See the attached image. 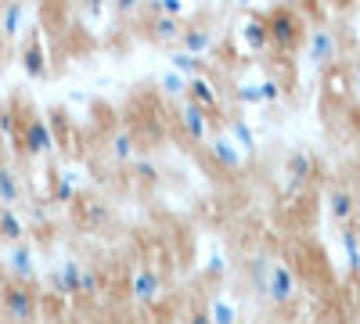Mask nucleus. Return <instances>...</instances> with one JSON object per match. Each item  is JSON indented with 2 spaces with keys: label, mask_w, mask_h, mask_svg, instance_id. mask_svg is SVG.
Masks as SVG:
<instances>
[{
  "label": "nucleus",
  "mask_w": 360,
  "mask_h": 324,
  "mask_svg": "<svg viewBox=\"0 0 360 324\" xmlns=\"http://www.w3.org/2000/svg\"><path fill=\"white\" fill-rule=\"evenodd\" d=\"M266 29H270V44L281 47V51L299 47V44H303V33H307L303 18H299L295 11H288V8L270 11V15H266Z\"/></svg>",
  "instance_id": "1"
},
{
  "label": "nucleus",
  "mask_w": 360,
  "mask_h": 324,
  "mask_svg": "<svg viewBox=\"0 0 360 324\" xmlns=\"http://www.w3.org/2000/svg\"><path fill=\"white\" fill-rule=\"evenodd\" d=\"M263 296L274 303V306H285L299 296V281L295 274L285 267L281 259H270V274H266V285H263Z\"/></svg>",
  "instance_id": "2"
},
{
  "label": "nucleus",
  "mask_w": 360,
  "mask_h": 324,
  "mask_svg": "<svg viewBox=\"0 0 360 324\" xmlns=\"http://www.w3.org/2000/svg\"><path fill=\"white\" fill-rule=\"evenodd\" d=\"M0 306H4V313L15 320V324H29L37 317V299L33 292H29V285H8L4 292H0Z\"/></svg>",
  "instance_id": "3"
},
{
  "label": "nucleus",
  "mask_w": 360,
  "mask_h": 324,
  "mask_svg": "<svg viewBox=\"0 0 360 324\" xmlns=\"http://www.w3.org/2000/svg\"><path fill=\"white\" fill-rule=\"evenodd\" d=\"M130 296H134L141 306L159 303V296H162V274L152 271V267H137L134 278H130Z\"/></svg>",
  "instance_id": "4"
},
{
  "label": "nucleus",
  "mask_w": 360,
  "mask_h": 324,
  "mask_svg": "<svg viewBox=\"0 0 360 324\" xmlns=\"http://www.w3.org/2000/svg\"><path fill=\"white\" fill-rule=\"evenodd\" d=\"M22 148H25V155H51V152L58 148L47 119H29V123H25V130H22Z\"/></svg>",
  "instance_id": "5"
},
{
  "label": "nucleus",
  "mask_w": 360,
  "mask_h": 324,
  "mask_svg": "<svg viewBox=\"0 0 360 324\" xmlns=\"http://www.w3.org/2000/svg\"><path fill=\"white\" fill-rule=\"evenodd\" d=\"M356 205H360V198L346 184H335L332 191H328V216H332L335 223H349L356 216Z\"/></svg>",
  "instance_id": "6"
},
{
  "label": "nucleus",
  "mask_w": 360,
  "mask_h": 324,
  "mask_svg": "<svg viewBox=\"0 0 360 324\" xmlns=\"http://www.w3.org/2000/svg\"><path fill=\"white\" fill-rule=\"evenodd\" d=\"M83 263L79 259H65L62 267H58V274H51V288H54V296H79V288H83Z\"/></svg>",
  "instance_id": "7"
},
{
  "label": "nucleus",
  "mask_w": 360,
  "mask_h": 324,
  "mask_svg": "<svg viewBox=\"0 0 360 324\" xmlns=\"http://www.w3.org/2000/svg\"><path fill=\"white\" fill-rule=\"evenodd\" d=\"M8 274L15 278V285H29L37 278V267H33V249H29L25 242H18V245H11V252H8Z\"/></svg>",
  "instance_id": "8"
},
{
  "label": "nucleus",
  "mask_w": 360,
  "mask_h": 324,
  "mask_svg": "<svg viewBox=\"0 0 360 324\" xmlns=\"http://www.w3.org/2000/svg\"><path fill=\"white\" fill-rule=\"evenodd\" d=\"M180 127H184V134H188L191 141H205L213 119H209V112L198 108L195 101H184V105H180Z\"/></svg>",
  "instance_id": "9"
},
{
  "label": "nucleus",
  "mask_w": 360,
  "mask_h": 324,
  "mask_svg": "<svg viewBox=\"0 0 360 324\" xmlns=\"http://www.w3.org/2000/svg\"><path fill=\"white\" fill-rule=\"evenodd\" d=\"M335 51H339V40H335L332 29H314L310 33V62L314 65H328L335 58Z\"/></svg>",
  "instance_id": "10"
},
{
  "label": "nucleus",
  "mask_w": 360,
  "mask_h": 324,
  "mask_svg": "<svg viewBox=\"0 0 360 324\" xmlns=\"http://www.w3.org/2000/svg\"><path fill=\"white\" fill-rule=\"evenodd\" d=\"M188 101H195V105L205 108V112H217V108H220V94H217L213 79H205V76L188 79Z\"/></svg>",
  "instance_id": "11"
},
{
  "label": "nucleus",
  "mask_w": 360,
  "mask_h": 324,
  "mask_svg": "<svg viewBox=\"0 0 360 324\" xmlns=\"http://www.w3.org/2000/svg\"><path fill=\"white\" fill-rule=\"evenodd\" d=\"M209 155H213L217 166H224V169H238V166H242V152H238L234 137H213V141H209Z\"/></svg>",
  "instance_id": "12"
},
{
  "label": "nucleus",
  "mask_w": 360,
  "mask_h": 324,
  "mask_svg": "<svg viewBox=\"0 0 360 324\" xmlns=\"http://www.w3.org/2000/svg\"><path fill=\"white\" fill-rule=\"evenodd\" d=\"M242 40L249 51H266L270 47V29H266V18L252 15L245 25H242Z\"/></svg>",
  "instance_id": "13"
},
{
  "label": "nucleus",
  "mask_w": 360,
  "mask_h": 324,
  "mask_svg": "<svg viewBox=\"0 0 360 324\" xmlns=\"http://www.w3.org/2000/svg\"><path fill=\"white\" fill-rule=\"evenodd\" d=\"M314 169H317V162H314V155H310V152H292V155L285 159V173L292 176L295 184L310 181V176H314Z\"/></svg>",
  "instance_id": "14"
},
{
  "label": "nucleus",
  "mask_w": 360,
  "mask_h": 324,
  "mask_svg": "<svg viewBox=\"0 0 360 324\" xmlns=\"http://www.w3.org/2000/svg\"><path fill=\"white\" fill-rule=\"evenodd\" d=\"M18 198H22V188H18L15 169L0 162V205H4V209H15Z\"/></svg>",
  "instance_id": "15"
},
{
  "label": "nucleus",
  "mask_w": 360,
  "mask_h": 324,
  "mask_svg": "<svg viewBox=\"0 0 360 324\" xmlns=\"http://www.w3.org/2000/svg\"><path fill=\"white\" fill-rule=\"evenodd\" d=\"M112 159L115 162H134L137 159V137H134V130H119L112 137Z\"/></svg>",
  "instance_id": "16"
},
{
  "label": "nucleus",
  "mask_w": 360,
  "mask_h": 324,
  "mask_svg": "<svg viewBox=\"0 0 360 324\" xmlns=\"http://www.w3.org/2000/svg\"><path fill=\"white\" fill-rule=\"evenodd\" d=\"M152 33H155L162 44H169V40H184V33H188V29H184V22H180V18L159 15V18L152 22Z\"/></svg>",
  "instance_id": "17"
},
{
  "label": "nucleus",
  "mask_w": 360,
  "mask_h": 324,
  "mask_svg": "<svg viewBox=\"0 0 360 324\" xmlns=\"http://www.w3.org/2000/svg\"><path fill=\"white\" fill-rule=\"evenodd\" d=\"M22 234H25V223L15 216V209H4V205H0V238L11 242V245H18Z\"/></svg>",
  "instance_id": "18"
},
{
  "label": "nucleus",
  "mask_w": 360,
  "mask_h": 324,
  "mask_svg": "<svg viewBox=\"0 0 360 324\" xmlns=\"http://www.w3.org/2000/svg\"><path fill=\"white\" fill-rule=\"evenodd\" d=\"M169 62H173V72H180L184 79H195V76H202V69H205L202 58H195V54H188V51H176Z\"/></svg>",
  "instance_id": "19"
},
{
  "label": "nucleus",
  "mask_w": 360,
  "mask_h": 324,
  "mask_svg": "<svg viewBox=\"0 0 360 324\" xmlns=\"http://www.w3.org/2000/svg\"><path fill=\"white\" fill-rule=\"evenodd\" d=\"M22 18H25V8L22 4H4V8H0V33L15 37L18 29H22Z\"/></svg>",
  "instance_id": "20"
},
{
  "label": "nucleus",
  "mask_w": 360,
  "mask_h": 324,
  "mask_svg": "<svg viewBox=\"0 0 360 324\" xmlns=\"http://www.w3.org/2000/svg\"><path fill=\"white\" fill-rule=\"evenodd\" d=\"M22 65H25V72L29 76H44L47 72V62H44V47H40V40H33L25 51H22Z\"/></svg>",
  "instance_id": "21"
},
{
  "label": "nucleus",
  "mask_w": 360,
  "mask_h": 324,
  "mask_svg": "<svg viewBox=\"0 0 360 324\" xmlns=\"http://www.w3.org/2000/svg\"><path fill=\"white\" fill-rule=\"evenodd\" d=\"M180 44H184V51H188V54H195V58H198L202 51H209V44H213V33H205V29H188Z\"/></svg>",
  "instance_id": "22"
},
{
  "label": "nucleus",
  "mask_w": 360,
  "mask_h": 324,
  "mask_svg": "<svg viewBox=\"0 0 360 324\" xmlns=\"http://www.w3.org/2000/svg\"><path fill=\"white\" fill-rule=\"evenodd\" d=\"M130 173L137 176V181H144V184H155L159 176H162L159 162H152V159H134V162H130Z\"/></svg>",
  "instance_id": "23"
},
{
  "label": "nucleus",
  "mask_w": 360,
  "mask_h": 324,
  "mask_svg": "<svg viewBox=\"0 0 360 324\" xmlns=\"http://www.w3.org/2000/svg\"><path fill=\"white\" fill-rule=\"evenodd\" d=\"M72 195H76V181H72V173H62V176L54 181L51 198H54L58 205H69V202H72Z\"/></svg>",
  "instance_id": "24"
},
{
  "label": "nucleus",
  "mask_w": 360,
  "mask_h": 324,
  "mask_svg": "<svg viewBox=\"0 0 360 324\" xmlns=\"http://www.w3.org/2000/svg\"><path fill=\"white\" fill-rule=\"evenodd\" d=\"M342 249H346V256H349V267L360 271V231H353V227L342 231Z\"/></svg>",
  "instance_id": "25"
},
{
  "label": "nucleus",
  "mask_w": 360,
  "mask_h": 324,
  "mask_svg": "<svg viewBox=\"0 0 360 324\" xmlns=\"http://www.w3.org/2000/svg\"><path fill=\"white\" fill-rule=\"evenodd\" d=\"M231 137H234V144H242L245 152L256 148V134H252V127L242 123V119H231Z\"/></svg>",
  "instance_id": "26"
},
{
  "label": "nucleus",
  "mask_w": 360,
  "mask_h": 324,
  "mask_svg": "<svg viewBox=\"0 0 360 324\" xmlns=\"http://www.w3.org/2000/svg\"><path fill=\"white\" fill-rule=\"evenodd\" d=\"M209 317H213V324H238V310H234L227 299H213V306H209Z\"/></svg>",
  "instance_id": "27"
},
{
  "label": "nucleus",
  "mask_w": 360,
  "mask_h": 324,
  "mask_svg": "<svg viewBox=\"0 0 360 324\" xmlns=\"http://www.w3.org/2000/svg\"><path fill=\"white\" fill-rule=\"evenodd\" d=\"M159 86H162V94H166V98H180V94H188V79L180 76V72H166V76L159 79Z\"/></svg>",
  "instance_id": "28"
},
{
  "label": "nucleus",
  "mask_w": 360,
  "mask_h": 324,
  "mask_svg": "<svg viewBox=\"0 0 360 324\" xmlns=\"http://www.w3.org/2000/svg\"><path fill=\"white\" fill-rule=\"evenodd\" d=\"M79 209H83V220L90 223V227H98V223H108V209H105V205H98V202H83L79 205Z\"/></svg>",
  "instance_id": "29"
},
{
  "label": "nucleus",
  "mask_w": 360,
  "mask_h": 324,
  "mask_svg": "<svg viewBox=\"0 0 360 324\" xmlns=\"http://www.w3.org/2000/svg\"><path fill=\"white\" fill-rule=\"evenodd\" d=\"M98 292H101V274L86 267V271H83V288H79V296H83V299H94Z\"/></svg>",
  "instance_id": "30"
},
{
  "label": "nucleus",
  "mask_w": 360,
  "mask_h": 324,
  "mask_svg": "<svg viewBox=\"0 0 360 324\" xmlns=\"http://www.w3.org/2000/svg\"><path fill=\"white\" fill-rule=\"evenodd\" d=\"M234 98L242 101V105H259V101H263L259 86H252V83H242V86H238V91H234Z\"/></svg>",
  "instance_id": "31"
},
{
  "label": "nucleus",
  "mask_w": 360,
  "mask_h": 324,
  "mask_svg": "<svg viewBox=\"0 0 360 324\" xmlns=\"http://www.w3.org/2000/svg\"><path fill=\"white\" fill-rule=\"evenodd\" d=\"M205 271L213 274V278H224L227 274V256L224 252H213V256H209V263H205Z\"/></svg>",
  "instance_id": "32"
},
{
  "label": "nucleus",
  "mask_w": 360,
  "mask_h": 324,
  "mask_svg": "<svg viewBox=\"0 0 360 324\" xmlns=\"http://www.w3.org/2000/svg\"><path fill=\"white\" fill-rule=\"evenodd\" d=\"M259 94H263V101H281V83L278 79H263Z\"/></svg>",
  "instance_id": "33"
},
{
  "label": "nucleus",
  "mask_w": 360,
  "mask_h": 324,
  "mask_svg": "<svg viewBox=\"0 0 360 324\" xmlns=\"http://www.w3.org/2000/svg\"><path fill=\"white\" fill-rule=\"evenodd\" d=\"M184 324H213V317H209V310H195Z\"/></svg>",
  "instance_id": "34"
},
{
  "label": "nucleus",
  "mask_w": 360,
  "mask_h": 324,
  "mask_svg": "<svg viewBox=\"0 0 360 324\" xmlns=\"http://www.w3.org/2000/svg\"><path fill=\"white\" fill-rule=\"evenodd\" d=\"M0 130L8 137H15V123H11V112H0Z\"/></svg>",
  "instance_id": "35"
},
{
  "label": "nucleus",
  "mask_w": 360,
  "mask_h": 324,
  "mask_svg": "<svg viewBox=\"0 0 360 324\" xmlns=\"http://www.w3.org/2000/svg\"><path fill=\"white\" fill-rule=\"evenodd\" d=\"M8 285H11V281H8V263H4V259H0V292H4Z\"/></svg>",
  "instance_id": "36"
},
{
  "label": "nucleus",
  "mask_w": 360,
  "mask_h": 324,
  "mask_svg": "<svg viewBox=\"0 0 360 324\" xmlns=\"http://www.w3.org/2000/svg\"><path fill=\"white\" fill-rule=\"evenodd\" d=\"M353 191H356V198H360V169H356V176H353Z\"/></svg>",
  "instance_id": "37"
}]
</instances>
